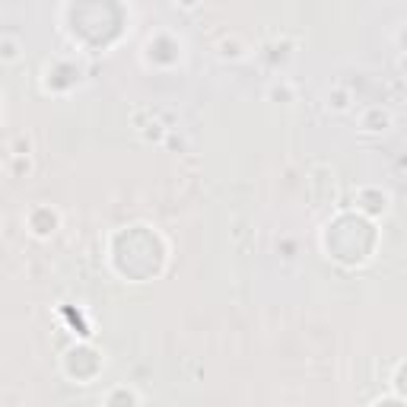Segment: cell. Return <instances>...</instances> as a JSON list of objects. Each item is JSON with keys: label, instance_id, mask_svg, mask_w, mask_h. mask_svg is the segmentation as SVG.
<instances>
[{"label": "cell", "instance_id": "obj_10", "mask_svg": "<svg viewBox=\"0 0 407 407\" xmlns=\"http://www.w3.org/2000/svg\"><path fill=\"white\" fill-rule=\"evenodd\" d=\"M178 10H198L200 7V0H172Z\"/></svg>", "mask_w": 407, "mask_h": 407}, {"label": "cell", "instance_id": "obj_11", "mask_svg": "<svg viewBox=\"0 0 407 407\" xmlns=\"http://www.w3.org/2000/svg\"><path fill=\"white\" fill-rule=\"evenodd\" d=\"M398 70L407 76V51H404V54H401V58H398Z\"/></svg>", "mask_w": 407, "mask_h": 407}, {"label": "cell", "instance_id": "obj_1", "mask_svg": "<svg viewBox=\"0 0 407 407\" xmlns=\"http://www.w3.org/2000/svg\"><path fill=\"white\" fill-rule=\"evenodd\" d=\"M25 223H29V229H32L39 239H45V236H51L61 226V216H58V210H51V207H45V204H39V207L29 210Z\"/></svg>", "mask_w": 407, "mask_h": 407}, {"label": "cell", "instance_id": "obj_7", "mask_svg": "<svg viewBox=\"0 0 407 407\" xmlns=\"http://www.w3.org/2000/svg\"><path fill=\"white\" fill-rule=\"evenodd\" d=\"M19 58H23V45H19L13 35H3V39H0V61H3V64H17Z\"/></svg>", "mask_w": 407, "mask_h": 407}, {"label": "cell", "instance_id": "obj_9", "mask_svg": "<svg viewBox=\"0 0 407 407\" xmlns=\"http://www.w3.org/2000/svg\"><path fill=\"white\" fill-rule=\"evenodd\" d=\"M10 153H19V156H25V153H32V140H29V137H23V134H19L17 140L10 143Z\"/></svg>", "mask_w": 407, "mask_h": 407}, {"label": "cell", "instance_id": "obj_8", "mask_svg": "<svg viewBox=\"0 0 407 407\" xmlns=\"http://www.w3.org/2000/svg\"><path fill=\"white\" fill-rule=\"evenodd\" d=\"M271 99L274 102H296V90L290 83H277L271 86Z\"/></svg>", "mask_w": 407, "mask_h": 407}, {"label": "cell", "instance_id": "obj_6", "mask_svg": "<svg viewBox=\"0 0 407 407\" xmlns=\"http://www.w3.org/2000/svg\"><path fill=\"white\" fill-rule=\"evenodd\" d=\"M32 169H35L32 153H25V156L10 153V175H13V178H25V175H32Z\"/></svg>", "mask_w": 407, "mask_h": 407}, {"label": "cell", "instance_id": "obj_4", "mask_svg": "<svg viewBox=\"0 0 407 407\" xmlns=\"http://www.w3.org/2000/svg\"><path fill=\"white\" fill-rule=\"evenodd\" d=\"M140 391H134V388H112L108 395H102V404H140Z\"/></svg>", "mask_w": 407, "mask_h": 407}, {"label": "cell", "instance_id": "obj_2", "mask_svg": "<svg viewBox=\"0 0 407 407\" xmlns=\"http://www.w3.org/2000/svg\"><path fill=\"white\" fill-rule=\"evenodd\" d=\"M359 127H363L366 134H382L391 127V112L382 105H373V108H366L363 115H359Z\"/></svg>", "mask_w": 407, "mask_h": 407}, {"label": "cell", "instance_id": "obj_5", "mask_svg": "<svg viewBox=\"0 0 407 407\" xmlns=\"http://www.w3.org/2000/svg\"><path fill=\"white\" fill-rule=\"evenodd\" d=\"M350 105H353L350 90H344V86H331V92H328V108L341 115V112H350Z\"/></svg>", "mask_w": 407, "mask_h": 407}, {"label": "cell", "instance_id": "obj_3", "mask_svg": "<svg viewBox=\"0 0 407 407\" xmlns=\"http://www.w3.org/2000/svg\"><path fill=\"white\" fill-rule=\"evenodd\" d=\"M245 54H249V45L242 42L239 35H226V39H220V42H216V58L220 61H242L245 58Z\"/></svg>", "mask_w": 407, "mask_h": 407}]
</instances>
